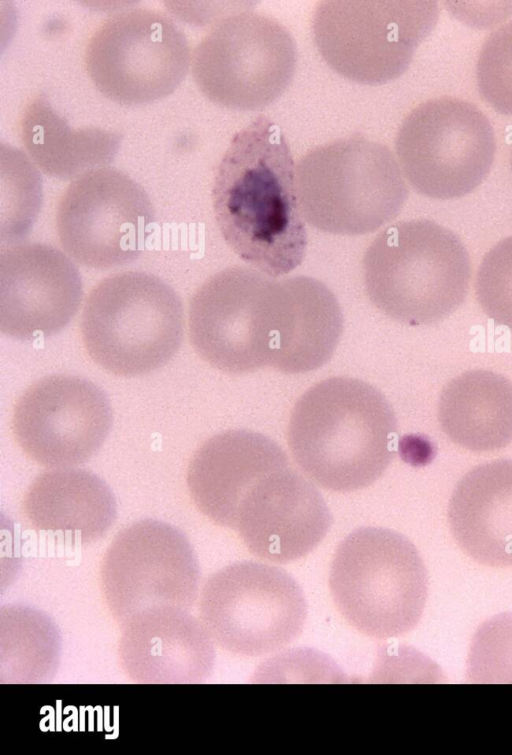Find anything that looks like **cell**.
I'll return each instance as SVG.
<instances>
[{
    "instance_id": "12",
    "label": "cell",
    "mask_w": 512,
    "mask_h": 755,
    "mask_svg": "<svg viewBox=\"0 0 512 755\" xmlns=\"http://www.w3.org/2000/svg\"><path fill=\"white\" fill-rule=\"evenodd\" d=\"M276 281L254 269L225 268L192 295L188 329L197 354L228 374L269 366L278 331Z\"/></svg>"
},
{
    "instance_id": "15",
    "label": "cell",
    "mask_w": 512,
    "mask_h": 755,
    "mask_svg": "<svg viewBox=\"0 0 512 755\" xmlns=\"http://www.w3.org/2000/svg\"><path fill=\"white\" fill-rule=\"evenodd\" d=\"M113 414L105 392L74 375L44 377L18 398L12 432L23 452L46 467L63 468L90 459L105 442Z\"/></svg>"
},
{
    "instance_id": "7",
    "label": "cell",
    "mask_w": 512,
    "mask_h": 755,
    "mask_svg": "<svg viewBox=\"0 0 512 755\" xmlns=\"http://www.w3.org/2000/svg\"><path fill=\"white\" fill-rule=\"evenodd\" d=\"M437 19L431 1H321L312 31L321 56L338 74L380 85L407 70Z\"/></svg>"
},
{
    "instance_id": "27",
    "label": "cell",
    "mask_w": 512,
    "mask_h": 755,
    "mask_svg": "<svg viewBox=\"0 0 512 755\" xmlns=\"http://www.w3.org/2000/svg\"><path fill=\"white\" fill-rule=\"evenodd\" d=\"M36 627L32 625L28 628L16 627L20 631L18 635L8 625L7 650H2L7 651L5 656H2V660H7L2 662V667L7 666V672L12 676L16 675V681L17 676H21V681L24 682L35 681V675H38L41 680L43 675L49 673L48 667L55 665L58 651L56 633L46 619L42 621L34 634Z\"/></svg>"
},
{
    "instance_id": "13",
    "label": "cell",
    "mask_w": 512,
    "mask_h": 755,
    "mask_svg": "<svg viewBox=\"0 0 512 755\" xmlns=\"http://www.w3.org/2000/svg\"><path fill=\"white\" fill-rule=\"evenodd\" d=\"M155 221L144 190L111 167L89 170L62 195L56 213L59 241L77 263L109 269L136 260Z\"/></svg>"
},
{
    "instance_id": "3",
    "label": "cell",
    "mask_w": 512,
    "mask_h": 755,
    "mask_svg": "<svg viewBox=\"0 0 512 755\" xmlns=\"http://www.w3.org/2000/svg\"><path fill=\"white\" fill-rule=\"evenodd\" d=\"M469 255L449 229L428 219L399 221L367 248L363 277L374 306L400 323L438 322L464 301Z\"/></svg>"
},
{
    "instance_id": "19",
    "label": "cell",
    "mask_w": 512,
    "mask_h": 755,
    "mask_svg": "<svg viewBox=\"0 0 512 755\" xmlns=\"http://www.w3.org/2000/svg\"><path fill=\"white\" fill-rule=\"evenodd\" d=\"M120 659L141 683H197L211 673L212 638L203 623L170 608L139 614L123 623Z\"/></svg>"
},
{
    "instance_id": "9",
    "label": "cell",
    "mask_w": 512,
    "mask_h": 755,
    "mask_svg": "<svg viewBox=\"0 0 512 755\" xmlns=\"http://www.w3.org/2000/svg\"><path fill=\"white\" fill-rule=\"evenodd\" d=\"M399 165L420 194L447 200L478 187L494 161L493 127L473 104L442 97L415 107L395 139Z\"/></svg>"
},
{
    "instance_id": "4",
    "label": "cell",
    "mask_w": 512,
    "mask_h": 755,
    "mask_svg": "<svg viewBox=\"0 0 512 755\" xmlns=\"http://www.w3.org/2000/svg\"><path fill=\"white\" fill-rule=\"evenodd\" d=\"M304 219L336 235L374 232L400 213L408 187L384 144L360 134L309 150L296 165Z\"/></svg>"
},
{
    "instance_id": "21",
    "label": "cell",
    "mask_w": 512,
    "mask_h": 755,
    "mask_svg": "<svg viewBox=\"0 0 512 755\" xmlns=\"http://www.w3.org/2000/svg\"><path fill=\"white\" fill-rule=\"evenodd\" d=\"M22 510L36 530L89 543L102 537L113 524L116 501L96 474L63 467L36 477L24 495Z\"/></svg>"
},
{
    "instance_id": "6",
    "label": "cell",
    "mask_w": 512,
    "mask_h": 755,
    "mask_svg": "<svg viewBox=\"0 0 512 755\" xmlns=\"http://www.w3.org/2000/svg\"><path fill=\"white\" fill-rule=\"evenodd\" d=\"M329 586L335 606L358 632L375 638L402 636L419 622L428 576L414 544L402 534L363 527L338 545Z\"/></svg>"
},
{
    "instance_id": "20",
    "label": "cell",
    "mask_w": 512,
    "mask_h": 755,
    "mask_svg": "<svg viewBox=\"0 0 512 755\" xmlns=\"http://www.w3.org/2000/svg\"><path fill=\"white\" fill-rule=\"evenodd\" d=\"M448 521L455 541L473 560L512 567V459L467 472L452 492Z\"/></svg>"
},
{
    "instance_id": "22",
    "label": "cell",
    "mask_w": 512,
    "mask_h": 755,
    "mask_svg": "<svg viewBox=\"0 0 512 755\" xmlns=\"http://www.w3.org/2000/svg\"><path fill=\"white\" fill-rule=\"evenodd\" d=\"M438 419L449 439L465 449H501L512 441V382L489 370L464 372L443 388Z\"/></svg>"
},
{
    "instance_id": "14",
    "label": "cell",
    "mask_w": 512,
    "mask_h": 755,
    "mask_svg": "<svg viewBox=\"0 0 512 755\" xmlns=\"http://www.w3.org/2000/svg\"><path fill=\"white\" fill-rule=\"evenodd\" d=\"M199 566L186 536L158 520H142L119 532L101 565V585L115 619L162 609H186L195 601Z\"/></svg>"
},
{
    "instance_id": "17",
    "label": "cell",
    "mask_w": 512,
    "mask_h": 755,
    "mask_svg": "<svg viewBox=\"0 0 512 755\" xmlns=\"http://www.w3.org/2000/svg\"><path fill=\"white\" fill-rule=\"evenodd\" d=\"M331 523L320 492L288 464L248 488L238 506L234 530L255 556L288 563L310 553Z\"/></svg>"
},
{
    "instance_id": "11",
    "label": "cell",
    "mask_w": 512,
    "mask_h": 755,
    "mask_svg": "<svg viewBox=\"0 0 512 755\" xmlns=\"http://www.w3.org/2000/svg\"><path fill=\"white\" fill-rule=\"evenodd\" d=\"M192 54L184 32L156 10L118 12L91 35L87 73L108 99L123 105L150 103L170 95L186 77Z\"/></svg>"
},
{
    "instance_id": "1",
    "label": "cell",
    "mask_w": 512,
    "mask_h": 755,
    "mask_svg": "<svg viewBox=\"0 0 512 755\" xmlns=\"http://www.w3.org/2000/svg\"><path fill=\"white\" fill-rule=\"evenodd\" d=\"M212 202L226 244L271 277L304 260L307 232L296 166L281 128L258 116L232 138L218 166Z\"/></svg>"
},
{
    "instance_id": "8",
    "label": "cell",
    "mask_w": 512,
    "mask_h": 755,
    "mask_svg": "<svg viewBox=\"0 0 512 755\" xmlns=\"http://www.w3.org/2000/svg\"><path fill=\"white\" fill-rule=\"evenodd\" d=\"M295 41L273 17L242 11L221 19L198 43L191 68L199 90L230 109L259 110L290 84Z\"/></svg>"
},
{
    "instance_id": "2",
    "label": "cell",
    "mask_w": 512,
    "mask_h": 755,
    "mask_svg": "<svg viewBox=\"0 0 512 755\" xmlns=\"http://www.w3.org/2000/svg\"><path fill=\"white\" fill-rule=\"evenodd\" d=\"M397 419L386 397L357 378L331 377L295 403L288 424L291 453L321 487L351 492L373 484L395 455Z\"/></svg>"
},
{
    "instance_id": "16",
    "label": "cell",
    "mask_w": 512,
    "mask_h": 755,
    "mask_svg": "<svg viewBox=\"0 0 512 755\" xmlns=\"http://www.w3.org/2000/svg\"><path fill=\"white\" fill-rule=\"evenodd\" d=\"M83 295L75 264L59 249L20 243L0 253V330L21 341L61 332Z\"/></svg>"
},
{
    "instance_id": "10",
    "label": "cell",
    "mask_w": 512,
    "mask_h": 755,
    "mask_svg": "<svg viewBox=\"0 0 512 755\" xmlns=\"http://www.w3.org/2000/svg\"><path fill=\"white\" fill-rule=\"evenodd\" d=\"M200 615L220 647L256 657L282 649L300 634L307 604L299 584L284 570L242 561L209 577Z\"/></svg>"
},
{
    "instance_id": "18",
    "label": "cell",
    "mask_w": 512,
    "mask_h": 755,
    "mask_svg": "<svg viewBox=\"0 0 512 755\" xmlns=\"http://www.w3.org/2000/svg\"><path fill=\"white\" fill-rule=\"evenodd\" d=\"M288 464L286 453L267 436L228 430L209 438L194 453L187 486L203 515L234 530L238 506L248 488Z\"/></svg>"
},
{
    "instance_id": "23",
    "label": "cell",
    "mask_w": 512,
    "mask_h": 755,
    "mask_svg": "<svg viewBox=\"0 0 512 755\" xmlns=\"http://www.w3.org/2000/svg\"><path fill=\"white\" fill-rule=\"evenodd\" d=\"M286 319L283 338L271 367L299 374L324 365L343 332V315L336 296L321 281L296 276L284 279Z\"/></svg>"
},
{
    "instance_id": "25",
    "label": "cell",
    "mask_w": 512,
    "mask_h": 755,
    "mask_svg": "<svg viewBox=\"0 0 512 755\" xmlns=\"http://www.w3.org/2000/svg\"><path fill=\"white\" fill-rule=\"evenodd\" d=\"M476 296L495 323L512 327V236L495 244L484 256L476 277Z\"/></svg>"
},
{
    "instance_id": "24",
    "label": "cell",
    "mask_w": 512,
    "mask_h": 755,
    "mask_svg": "<svg viewBox=\"0 0 512 755\" xmlns=\"http://www.w3.org/2000/svg\"><path fill=\"white\" fill-rule=\"evenodd\" d=\"M476 74L482 97L498 112L512 116V21L486 39Z\"/></svg>"
},
{
    "instance_id": "28",
    "label": "cell",
    "mask_w": 512,
    "mask_h": 755,
    "mask_svg": "<svg viewBox=\"0 0 512 755\" xmlns=\"http://www.w3.org/2000/svg\"><path fill=\"white\" fill-rule=\"evenodd\" d=\"M511 168H512V153H511Z\"/></svg>"
},
{
    "instance_id": "5",
    "label": "cell",
    "mask_w": 512,
    "mask_h": 755,
    "mask_svg": "<svg viewBox=\"0 0 512 755\" xmlns=\"http://www.w3.org/2000/svg\"><path fill=\"white\" fill-rule=\"evenodd\" d=\"M81 336L89 357L125 377L155 371L179 350L184 310L176 291L156 275L128 271L101 280L85 300Z\"/></svg>"
},
{
    "instance_id": "26",
    "label": "cell",
    "mask_w": 512,
    "mask_h": 755,
    "mask_svg": "<svg viewBox=\"0 0 512 755\" xmlns=\"http://www.w3.org/2000/svg\"><path fill=\"white\" fill-rule=\"evenodd\" d=\"M472 681L512 682V614L484 623L476 633L468 663Z\"/></svg>"
}]
</instances>
